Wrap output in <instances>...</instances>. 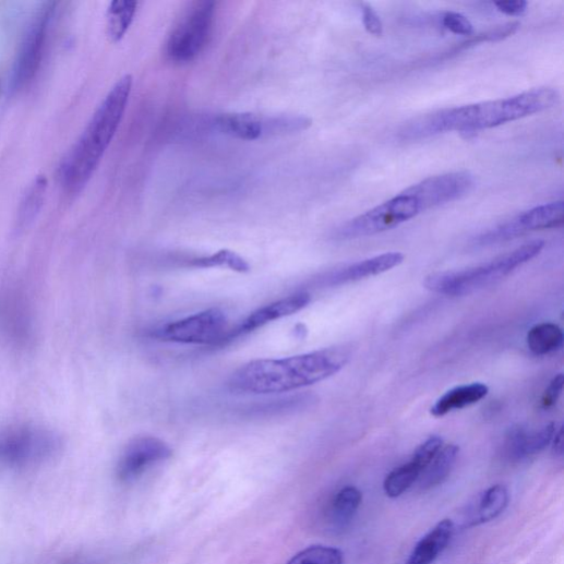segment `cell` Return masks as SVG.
Listing matches in <instances>:
<instances>
[{"label":"cell","mask_w":564,"mask_h":564,"mask_svg":"<svg viewBox=\"0 0 564 564\" xmlns=\"http://www.w3.org/2000/svg\"><path fill=\"white\" fill-rule=\"evenodd\" d=\"M287 564H345V555L336 548L312 545L297 553Z\"/></svg>","instance_id":"cell-26"},{"label":"cell","mask_w":564,"mask_h":564,"mask_svg":"<svg viewBox=\"0 0 564 564\" xmlns=\"http://www.w3.org/2000/svg\"><path fill=\"white\" fill-rule=\"evenodd\" d=\"M47 187V179L40 176L28 188L19 211L17 221L21 228L28 227L39 214L44 205Z\"/></svg>","instance_id":"cell-25"},{"label":"cell","mask_w":564,"mask_h":564,"mask_svg":"<svg viewBox=\"0 0 564 564\" xmlns=\"http://www.w3.org/2000/svg\"><path fill=\"white\" fill-rule=\"evenodd\" d=\"M196 268L227 267L238 273H248L249 263L236 252L221 250L209 256L195 259L190 264Z\"/></svg>","instance_id":"cell-27"},{"label":"cell","mask_w":564,"mask_h":564,"mask_svg":"<svg viewBox=\"0 0 564 564\" xmlns=\"http://www.w3.org/2000/svg\"><path fill=\"white\" fill-rule=\"evenodd\" d=\"M543 248L544 242L537 240L473 268L432 274L425 278L424 287L447 297L468 296L501 281L538 256Z\"/></svg>","instance_id":"cell-4"},{"label":"cell","mask_w":564,"mask_h":564,"mask_svg":"<svg viewBox=\"0 0 564 564\" xmlns=\"http://www.w3.org/2000/svg\"><path fill=\"white\" fill-rule=\"evenodd\" d=\"M495 7L499 12L507 16H521L528 8L525 0H514V2H497Z\"/></svg>","instance_id":"cell-33"},{"label":"cell","mask_w":564,"mask_h":564,"mask_svg":"<svg viewBox=\"0 0 564 564\" xmlns=\"http://www.w3.org/2000/svg\"><path fill=\"white\" fill-rule=\"evenodd\" d=\"M427 208L411 188L347 221L336 232L340 240H357L391 231Z\"/></svg>","instance_id":"cell-5"},{"label":"cell","mask_w":564,"mask_h":564,"mask_svg":"<svg viewBox=\"0 0 564 564\" xmlns=\"http://www.w3.org/2000/svg\"><path fill=\"white\" fill-rule=\"evenodd\" d=\"M53 433L36 428H16L0 433V467L26 469L50 459L58 449Z\"/></svg>","instance_id":"cell-8"},{"label":"cell","mask_w":564,"mask_h":564,"mask_svg":"<svg viewBox=\"0 0 564 564\" xmlns=\"http://www.w3.org/2000/svg\"><path fill=\"white\" fill-rule=\"evenodd\" d=\"M346 348H329L280 360H257L238 370L229 386L236 393L267 395L303 388L337 374L349 363Z\"/></svg>","instance_id":"cell-2"},{"label":"cell","mask_w":564,"mask_h":564,"mask_svg":"<svg viewBox=\"0 0 564 564\" xmlns=\"http://www.w3.org/2000/svg\"><path fill=\"white\" fill-rule=\"evenodd\" d=\"M509 503V493L503 485H494L481 493L471 504L467 525L480 526L500 517Z\"/></svg>","instance_id":"cell-18"},{"label":"cell","mask_w":564,"mask_h":564,"mask_svg":"<svg viewBox=\"0 0 564 564\" xmlns=\"http://www.w3.org/2000/svg\"><path fill=\"white\" fill-rule=\"evenodd\" d=\"M215 4L197 2L179 20L166 44V55L175 63L193 61L205 48L213 29Z\"/></svg>","instance_id":"cell-7"},{"label":"cell","mask_w":564,"mask_h":564,"mask_svg":"<svg viewBox=\"0 0 564 564\" xmlns=\"http://www.w3.org/2000/svg\"><path fill=\"white\" fill-rule=\"evenodd\" d=\"M423 469L415 461L393 470L384 481V492L391 499H397L411 489L419 480Z\"/></svg>","instance_id":"cell-24"},{"label":"cell","mask_w":564,"mask_h":564,"mask_svg":"<svg viewBox=\"0 0 564 564\" xmlns=\"http://www.w3.org/2000/svg\"><path fill=\"white\" fill-rule=\"evenodd\" d=\"M310 301L311 297L309 293L299 292L256 310L240 325L230 329L227 337V344L235 340V338L254 332L271 322L301 311L310 303Z\"/></svg>","instance_id":"cell-14"},{"label":"cell","mask_w":564,"mask_h":564,"mask_svg":"<svg viewBox=\"0 0 564 564\" xmlns=\"http://www.w3.org/2000/svg\"><path fill=\"white\" fill-rule=\"evenodd\" d=\"M563 214L562 201L536 206L484 233L476 244L482 248L491 247L515 240L528 232L559 228L563 223Z\"/></svg>","instance_id":"cell-10"},{"label":"cell","mask_w":564,"mask_h":564,"mask_svg":"<svg viewBox=\"0 0 564 564\" xmlns=\"http://www.w3.org/2000/svg\"><path fill=\"white\" fill-rule=\"evenodd\" d=\"M489 391V387L482 383H473L451 389L431 407V415L440 418L451 411L472 406L485 398Z\"/></svg>","instance_id":"cell-19"},{"label":"cell","mask_w":564,"mask_h":564,"mask_svg":"<svg viewBox=\"0 0 564 564\" xmlns=\"http://www.w3.org/2000/svg\"><path fill=\"white\" fill-rule=\"evenodd\" d=\"M53 12L55 4H45L31 24L14 64L11 81L12 91H21L28 85L37 74L43 61Z\"/></svg>","instance_id":"cell-11"},{"label":"cell","mask_w":564,"mask_h":564,"mask_svg":"<svg viewBox=\"0 0 564 564\" xmlns=\"http://www.w3.org/2000/svg\"><path fill=\"white\" fill-rule=\"evenodd\" d=\"M443 26L451 33L461 36H472L475 27L472 23L459 13H445L442 17Z\"/></svg>","instance_id":"cell-29"},{"label":"cell","mask_w":564,"mask_h":564,"mask_svg":"<svg viewBox=\"0 0 564 564\" xmlns=\"http://www.w3.org/2000/svg\"><path fill=\"white\" fill-rule=\"evenodd\" d=\"M311 125L312 121L307 117H266L254 112H229V115L216 117L211 123L213 131L247 142L300 133Z\"/></svg>","instance_id":"cell-6"},{"label":"cell","mask_w":564,"mask_h":564,"mask_svg":"<svg viewBox=\"0 0 564 564\" xmlns=\"http://www.w3.org/2000/svg\"><path fill=\"white\" fill-rule=\"evenodd\" d=\"M562 329L554 323H540L527 334V346L535 356H547L557 351L563 345Z\"/></svg>","instance_id":"cell-23"},{"label":"cell","mask_w":564,"mask_h":564,"mask_svg":"<svg viewBox=\"0 0 564 564\" xmlns=\"http://www.w3.org/2000/svg\"><path fill=\"white\" fill-rule=\"evenodd\" d=\"M557 101L555 89L541 87L507 98L446 108L408 122L399 131L398 139L415 142L451 132L468 137L483 130L539 115L554 107Z\"/></svg>","instance_id":"cell-1"},{"label":"cell","mask_w":564,"mask_h":564,"mask_svg":"<svg viewBox=\"0 0 564 564\" xmlns=\"http://www.w3.org/2000/svg\"><path fill=\"white\" fill-rule=\"evenodd\" d=\"M454 535V521L441 520L416 544L405 564H432L447 548Z\"/></svg>","instance_id":"cell-17"},{"label":"cell","mask_w":564,"mask_h":564,"mask_svg":"<svg viewBox=\"0 0 564 564\" xmlns=\"http://www.w3.org/2000/svg\"><path fill=\"white\" fill-rule=\"evenodd\" d=\"M171 456V447L165 441L154 436L137 437L128 445L119 461L118 478L125 483L134 482Z\"/></svg>","instance_id":"cell-12"},{"label":"cell","mask_w":564,"mask_h":564,"mask_svg":"<svg viewBox=\"0 0 564 564\" xmlns=\"http://www.w3.org/2000/svg\"><path fill=\"white\" fill-rule=\"evenodd\" d=\"M63 564H88V562L82 557H73V559L68 560Z\"/></svg>","instance_id":"cell-35"},{"label":"cell","mask_w":564,"mask_h":564,"mask_svg":"<svg viewBox=\"0 0 564 564\" xmlns=\"http://www.w3.org/2000/svg\"><path fill=\"white\" fill-rule=\"evenodd\" d=\"M139 10L135 0L111 2L106 15L107 36L111 43H120L131 28Z\"/></svg>","instance_id":"cell-22"},{"label":"cell","mask_w":564,"mask_h":564,"mask_svg":"<svg viewBox=\"0 0 564 564\" xmlns=\"http://www.w3.org/2000/svg\"><path fill=\"white\" fill-rule=\"evenodd\" d=\"M518 28H519L518 23H511V24L497 27L495 29H492L490 32H487L482 36H478L477 38L469 41V45H476V44L482 43V41L503 40V39L508 38L512 35H514Z\"/></svg>","instance_id":"cell-30"},{"label":"cell","mask_w":564,"mask_h":564,"mask_svg":"<svg viewBox=\"0 0 564 564\" xmlns=\"http://www.w3.org/2000/svg\"><path fill=\"white\" fill-rule=\"evenodd\" d=\"M460 448L457 444L443 445L436 456L422 471L418 485L421 490H430L442 484L453 472Z\"/></svg>","instance_id":"cell-21"},{"label":"cell","mask_w":564,"mask_h":564,"mask_svg":"<svg viewBox=\"0 0 564 564\" xmlns=\"http://www.w3.org/2000/svg\"><path fill=\"white\" fill-rule=\"evenodd\" d=\"M473 185L475 177L470 172L457 171L427 178L411 188L428 211L460 200Z\"/></svg>","instance_id":"cell-13"},{"label":"cell","mask_w":564,"mask_h":564,"mask_svg":"<svg viewBox=\"0 0 564 564\" xmlns=\"http://www.w3.org/2000/svg\"><path fill=\"white\" fill-rule=\"evenodd\" d=\"M229 332L227 316L214 308L169 323L158 328L154 336L173 344L221 346L227 344Z\"/></svg>","instance_id":"cell-9"},{"label":"cell","mask_w":564,"mask_h":564,"mask_svg":"<svg viewBox=\"0 0 564 564\" xmlns=\"http://www.w3.org/2000/svg\"><path fill=\"white\" fill-rule=\"evenodd\" d=\"M363 495L356 487H347L338 492L328 508V523L335 531H344L353 521L361 507Z\"/></svg>","instance_id":"cell-20"},{"label":"cell","mask_w":564,"mask_h":564,"mask_svg":"<svg viewBox=\"0 0 564 564\" xmlns=\"http://www.w3.org/2000/svg\"><path fill=\"white\" fill-rule=\"evenodd\" d=\"M552 442H553V453L556 456H562V453H563V430H562V428H560L559 431H555Z\"/></svg>","instance_id":"cell-34"},{"label":"cell","mask_w":564,"mask_h":564,"mask_svg":"<svg viewBox=\"0 0 564 564\" xmlns=\"http://www.w3.org/2000/svg\"><path fill=\"white\" fill-rule=\"evenodd\" d=\"M554 423H549L536 431L513 427L505 441L506 456L512 461H523L541 453L553 440Z\"/></svg>","instance_id":"cell-15"},{"label":"cell","mask_w":564,"mask_h":564,"mask_svg":"<svg viewBox=\"0 0 564 564\" xmlns=\"http://www.w3.org/2000/svg\"><path fill=\"white\" fill-rule=\"evenodd\" d=\"M361 8L363 15V24L367 32L375 37L383 36V22L379 14L375 12V10L368 4H363Z\"/></svg>","instance_id":"cell-31"},{"label":"cell","mask_w":564,"mask_h":564,"mask_svg":"<svg viewBox=\"0 0 564 564\" xmlns=\"http://www.w3.org/2000/svg\"><path fill=\"white\" fill-rule=\"evenodd\" d=\"M442 446L443 440L437 435H432L417 447L411 459L424 470Z\"/></svg>","instance_id":"cell-28"},{"label":"cell","mask_w":564,"mask_h":564,"mask_svg":"<svg viewBox=\"0 0 564 564\" xmlns=\"http://www.w3.org/2000/svg\"><path fill=\"white\" fill-rule=\"evenodd\" d=\"M404 260L401 253L382 254L331 273L324 278V285L344 286L374 277L399 266Z\"/></svg>","instance_id":"cell-16"},{"label":"cell","mask_w":564,"mask_h":564,"mask_svg":"<svg viewBox=\"0 0 564 564\" xmlns=\"http://www.w3.org/2000/svg\"><path fill=\"white\" fill-rule=\"evenodd\" d=\"M132 75H124L110 88L94 111L82 135L63 158L59 175L71 193L82 191L96 171L123 121L131 93Z\"/></svg>","instance_id":"cell-3"},{"label":"cell","mask_w":564,"mask_h":564,"mask_svg":"<svg viewBox=\"0 0 564 564\" xmlns=\"http://www.w3.org/2000/svg\"><path fill=\"white\" fill-rule=\"evenodd\" d=\"M563 385H564V377L562 374H559L551 381L550 385L548 386V388L545 389V392L541 398V408L542 409H549L556 404V401L562 393Z\"/></svg>","instance_id":"cell-32"}]
</instances>
